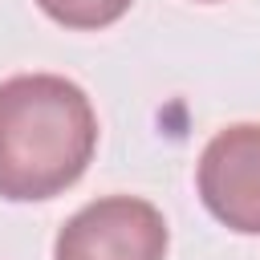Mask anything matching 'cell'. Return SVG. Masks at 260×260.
<instances>
[{"label": "cell", "mask_w": 260, "mask_h": 260, "mask_svg": "<svg viewBox=\"0 0 260 260\" xmlns=\"http://www.w3.org/2000/svg\"><path fill=\"white\" fill-rule=\"evenodd\" d=\"M199 4H215V0H199Z\"/></svg>", "instance_id": "cell-5"}, {"label": "cell", "mask_w": 260, "mask_h": 260, "mask_svg": "<svg viewBox=\"0 0 260 260\" xmlns=\"http://www.w3.org/2000/svg\"><path fill=\"white\" fill-rule=\"evenodd\" d=\"M134 0H37V8L57 20L61 28H77V32H93V28H110L114 20H122L130 12Z\"/></svg>", "instance_id": "cell-4"}, {"label": "cell", "mask_w": 260, "mask_h": 260, "mask_svg": "<svg viewBox=\"0 0 260 260\" xmlns=\"http://www.w3.org/2000/svg\"><path fill=\"white\" fill-rule=\"evenodd\" d=\"M162 211L138 195H102L73 211L53 240V260H167Z\"/></svg>", "instance_id": "cell-2"}, {"label": "cell", "mask_w": 260, "mask_h": 260, "mask_svg": "<svg viewBox=\"0 0 260 260\" xmlns=\"http://www.w3.org/2000/svg\"><path fill=\"white\" fill-rule=\"evenodd\" d=\"M195 187L223 228L260 236V122H236L211 134L195 167Z\"/></svg>", "instance_id": "cell-3"}, {"label": "cell", "mask_w": 260, "mask_h": 260, "mask_svg": "<svg viewBox=\"0 0 260 260\" xmlns=\"http://www.w3.org/2000/svg\"><path fill=\"white\" fill-rule=\"evenodd\" d=\"M98 150L89 93L61 73L0 81V199L37 203L69 191Z\"/></svg>", "instance_id": "cell-1"}]
</instances>
